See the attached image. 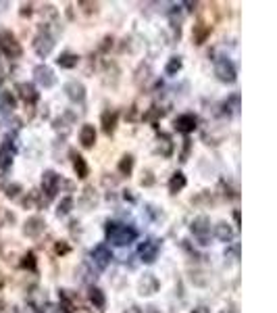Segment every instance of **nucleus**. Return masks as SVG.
Masks as SVG:
<instances>
[{
    "mask_svg": "<svg viewBox=\"0 0 277 313\" xmlns=\"http://www.w3.org/2000/svg\"><path fill=\"white\" fill-rule=\"evenodd\" d=\"M17 94H19V98H21L23 102H27V104H33V102H36V100L40 98L38 90L33 88L31 84H27V82L17 84Z\"/></svg>",
    "mask_w": 277,
    "mask_h": 313,
    "instance_id": "obj_9",
    "label": "nucleus"
},
{
    "mask_svg": "<svg viewBox=\"0 0 277 313\" xmlns=\"http://www.w3.org/2000/svg\"><path fill=\"white\" fill-rule=\"evenodd\" d=\"M148 73H150V67L142 65L140 69H137V73H135V84H142V80H148Z\"/></svg>",
    "mask_w": 277,
    "mask_h": 313,
    "instance_id": "obj_32",
    "label": "nucleus"
},
{
    "mask_svg": "<svg viewBox=\"0 0 277 313\" xmlns=\"http://www.w3.org/2000/svg\"><path fill=\"white\" fill-rule=\"evenodd\" d=\"M96 203H98V194L94 192L92 188H85L83 194H81V205L85 209H92V207H96Z\"/></svg>",
    "mask_w": 277,
    "mask_h": 313,
    "instance_id": "obj_24",
    "label": "nucleus"
},
{
    "mask_svg": "<svg viewBox=\"0 0 277 313\" xmlns=\"http://www.w3.org/2000/svg\"><path fill=\"white\" fill-rule=\"evenodd\" d=\"M57 253L59 255H67L69 253V245H67V242H59V245H57Z\"/></svg>",
    "mask_w": 277,
    "mask_h": 313,
    "instance_id": "obj_38",
    "label": "nucleus"
},
{
    "mask_svg": "<svg viewBox=\"0 0 277 313\" xmlns=\"http://www.w3.org/2000/svg\"><path fill=\"white\" fill-rule=\"evenodd\" d=\"M137 232L125 223H107V240L115 247H125L129 242H133Z\"/></svg>",
    "mask_w": 277,
    "mask_h": 313,
    "instance_id": "obj_1",
    "label": "nucleus"
},
{
    "mask_svg": "<svg viewBox=\"0 0 277 313\" xmlns=\"http://www.w3.org/2000/svg\"><path fill=\"white\" fill-rule=\"evenodd\" d=\"M0 249H3V245H0Z\"/></svg>",
    "mask_w": 277,
    "mask_h": 313,
    "instance_id": "obj_44",
    "label": "nucleus"
},
{
    "mask_svg": "<svg viewBox=\"0 0 277 313\" xmlns=\"http://www.w3.org/2000/svg\"><path fill=\"white\" fill-rule=\"evenodd\" d=\"M0 50L5 52L9 59H19L21 57V44L17 42V38L13 36L11 31H3L0 33Z\"/></svg>",
    "mask_w": 277,
    "mask_h": 313,
    "instance_id": "obj_2",
    "label": "nucleus"
},
{
    "mask_svg": "<svg viewBox=\"0 0 277 313\" xmlns=\"http://www.w3.org/2000/svg\"><path fill=\"white\" fill-rule=\"evenodd\" d=\"M79 142L83 148H92L94 142H96V130L92 124H85L81 126V132H79Z\"/></svg>",
    "mask_w": 277,
    "mask_h": 313,
    "instance_id": "obj_15",
    "label": "nucleus"
},
{
    "mask_svg": "<svg viewBox=\"0 0 277 313\" xmlns=\"http://www.w3.org/2000/svg\"><path fill=\"white\" fill-rule=\"evenodd\" d=\"M79 7H83L85 13H96L98 11V5H94V3H79Z\"/></svg>",
    "mask_w": 277,
    "mask_h": 313,
    "instance_id": "obj_37",
    "label": "nucleus"
},
{
    "mask_svg": "<svg viewBox=\"0 0 277 313\" xmlns=\"http://www.w3.org/2000/svg\"><path fill=\"white\" fill-rule=\"evenodd\" d=\"M77 63H79V57L73 55V52H63V55L57 59V65L61 69H73V67H77Z\"/></svg>",
    "mask_w": 277,
    "mask_h": 313,
    "instance_id": "obj_21",
    "label": "nucleus"
},
{
    "mask_svg": "<svg viewBox=\"0 0 277 313\" xmlns=\"http://www.w3.org/2000/svg\"><path fill=\"white\" fill-rule=\"evenodd\" d=\"M33 75H36V82H38L40 86H44V88H53L55 82H57V77H55V73H53V69L46 67V65H38L36 69H33Z\"/></svg>",
    "mask_w": 277,
    "mask_h": 313,
    "instance_id": "obj_7",
    "label": "nucleus"
},
{
    "mask_svg": "<svg viewBox=\"0 0 277 313\" xmlns=\"http://www.w3.org/2000/svg\"><path fill=\"white\" fill-rule=\"evenodd\" d=\"M71 159H73V169H75V173H77V178H88V173H90V169H88V163H85V159L81 154H77V152H71Z\"/></svg>",
    "mask_w": 277,
    "mask_h": 313,
    "instance_id": "obj_19",
    "label": "nucleus"
},
{
    "mask_svg": "<svg viewBox=\"0 0 277 313\" xmlns=\"http://www.w3.org/2000/svg\"><path fill=\"white\" fill-rule=\"evenodd\" d=\"M31 13V5H23V9H21V15H29Z\"/></svg>",
    "mask_w": 277,
    "mask_h": 313,
    "instance_id": "obj_41",
    "label": "nucleus"
},
{
    "mask_svg": "<svg viewBox=\"0 0 277 313\" xmlns=\"http://www.w3.org/2000/svg\"><path fill=\"white\" fill-rule=\"evenodd\" d=\"M159 152L163 156H169L173 152V142H171V138L167 134H161L159 136Z\"/></svg>",
    "mask_w": 277,
    "mask_h": 313,
    "instance_id": "obj_27",
    "label": "nucleus"
},
{
    "mask_svg": "<svg viewBox=\"0 0 277 313\" xmlns=\"http://www.w3.org/2000/svg\"><path fill=\"white\" fill-rule=\"evenodd\" d=\"M71 207H73V199H71V197H65V199L59 203L57 213H59V215H67L69 211H71Z\"/></svg>",
    "mask_w": 277,
    "mask_h": 313,
    "instance_id": "obj_29",
    "label": "nucleus"
},
{
    "mask_svg": "<svg viewBox=\"0 0 277 313\" xmlns=\"http://www.w3.org/2000/svg\"><path fill=\"white\" fill-rule=\"evenodd\" d=\"M142 186H152L154 184V176H152V171H144L142 173V180H140Z\"/></svg>",
    "mask_w": 277,
    "mask_h": 313,
    "instance_id": "obj_35",
    "label": "nucleus"
},
{
    "mask_svg": "<svg viewBox=\"0 0 277 313\" xmlns=\"http://www.w3.org/2000/svg\"><path fill=\"white\" fill-rule=\"evenodd\" d=\"M109 46H113V38H111V36H107L105 40H102V46H100V48H102V50H107Z\"/></svg>",
    "mask_w": 277,
    "mask_h": 313,
    "instance_id": "obj_39",
    "label": "nucleus"
},
{
    "mask_svg": "<svg viewBox=\"0 0 277 313\" xmlns=\"http://www.w3.org/2000/svg\"><path fill=\"white\" fill-rule=\"evenodd\" d=\"M196 124H198V119H196L194 115H190V113L179 115L175 121H173V126H175V130H177V132H183V134L194 132V130H196Z\"/></svg>",
    "mask_w": 277,
    "mask_h": 313,
    "instance_id": "obj_10",
    "label": "nucleus"
},
{
    "mask_svg": "<svg viewBox=\"0 0 277 313\" xmlns=\"http://www.w3.org/2000/svg\"><path fill=\"white\" fill-rule=\"evenodd\" d=\"M117 119H119V113L117 111H105L102 113V119H100V124H102V130H105L107 136H111L117 128Z\"/></svg>",
    "mask_w": 277,
    "mask_h": 313,
    "instance_id": "obj_17",
    "label": "nucleus"
},
{
    "mask_svg": "<svg viewBox=\"0 0 277 313\" xmlns=\"http://www.w3.org/2000/svg\"><path fill=\"white\" fill-rule=\"evenodd\" d=\"M59 299H61V309L65 313H73L77 309V297L71 290H61L59 292Z\"/></svg>",
    "mask_w": 277,
    "mask_h": 313,
    "instance_id": "obj_14",
    "label": "nucleus"
},
{
    "mask_svg": "<svg viewBox=\"0 0 277 313\" xmlns=\"http://www.w3.org/2000/svg\"><path fill=\"white\" fill-rule=\"evenodd\" d=\"M192 203H194V205H211V203H213V197H211L209 190H204V192H200L198 197L192 199Z\"/></svg>",
    "mask_w": 277,
    "mask_h": 313,
    "instance_id": "obj_30",
    "label": "nucleus"
},
{
    "mask_svg": "<svg viewBox=\"0 0 277 313\" xmlns=\"http://www.w3.org/2000/svg\"><path fill=\"white\" fill-rule=\"evenodd\" d=\"M21 267L36 271V255H33V253H27V255L23 257V261H21Z\"/></svg>",
    "mask_w": 277,
    "mask_h": 313,
    "instance_id": "obj_31",
    "label": "nucleus"
},
{
    "mask_svg": "<svg viewBox=\"0 0 277 313\" xmlns=\"http://www.w3.org/2000/svg\"><path fill=\"white\" fill-rule=\"evenodd\" d=\"M23 207L25 209H36L38 207V192H29V199L23 201Z\"/></svg>",
    "mask_w": 277,
    "mask_h": 313,
    "instance_id": "obj_34",
    "label": "nucleus"
},
{
    "mask_svg": "<svg viewBox=\"0 0 277 313\" xmlns=\"http://www.w3.org/2000/svg\"><path fill=\"white\" fill-rule=\"evenodd\" d=\"M186 176H183V173L181 171H175V173H173V178L169 180V192L171 194H177L179 192V190H183L186 188Z\"/></svg>",
    "mask_w": 277,
    "mask_h": 313,
    "instance_id": "obj_20",
    "label": "nucleus"
},
{
    "mask_svg": "<svg viewBox=\"0 0 277 313\" xmlns=\"http://www.w3.org/2000/svg\"><path fill=\"white\" fill-rule=\"evenodd\" d=\"M53 48H55V40L48 31H40L38 36L33 38V50H36L40 57H48L50 52H53Z\"/></svg>",
    "mask_w": 277,
    "mask_h": 313,
    "instance_id": "obj_3",
    "label": "nucleus"
},
{
    "mask_svg": "<svg viewBox=\"0 0 277 313\" xmlns=\"http://www.w3.org/2000/svg\"><path fill=\"white\" fill-rule=\"evenodd\" d=\"M181 57H171L169 59V63H167V67H165V73L167 75H175L177 71H179V69H181Z\"/></svg>",
    "mask_w": 277,
    "mask_h": 313,
    "instance_id": "obj_28",
    "label": "nucleus"
},
{
    "mask_svg": "<svg viewBox=\"0 0 277 313\" xmlns=\"http://www.w3.org/2000/svg\"><path fill=\"white\" fill-rule=\"evenodd\" d=\"M19 190H21L19 184H11V186H7V197H9V199H15L17 194H19Z\"/></svg>",
    "mask_w": 277,
    "mask_h": 313,
    "instance_id": "obj_36",
    "label": "nucleus"
},
{
    "mask_svg": "<svg viewBox=\"0 0 277 313\" xmlns=\"http://www.w3.org/2000/svg\"><path fill=\"white\" fill-rule=\"evenodd\" d=\"M146 313H161V311H157L154 307H148V311H146Z\"/></svg>",
    "mask_w": 277,
    "mask_h": 313,
    "instance_id": "obj_42",
    "label": "nucleus"
},
{
    "mask_svg": "<svg viewBox=\"0 0 277 313\" xmlns=\"http://www.w3.org/2000/svg\"><path fill=\"white\" fill-rule=\"evenodd\" d=\"M11 163H13V150H11L9 144H3V146H0V169H3V171L9 169Z\"/></svg>",
    "mask_w": 277,
    "mask_h": 313,
    "instance_id": "obj_23",
    "label": "nucleus"
},
{
    "mask_svg": "<svg viewBox=\"0 0 277 313\" xmlns=\"http://www.w3.org/2000/svg\"><path fill=\"white\" fill-rule=\"evenodd\" d=\"M92 259H94V263H96V267H98V269H105V267L111 263L113 253H111L105 245H100V247H96V249L92 251Z\"/></svg>",
    "mask_w": 277,
    "mask_h": 313,
    "instance_id": "obj_11",
    "label": "nucleus"
},
{
    "mask_svg": "<svg viewBox=\"0 0 277 313\" xmlns=\"http://www.w3.org/2000/svg\"><path fill=\"white\" fill-rule=\"evenodd\" d=\"M59 184H61V178L57 176L55 171H44V176H42V190L46 192L48 199H53L57 194V190H59Z\"/></svg>",
    "mask_w": 277,
    "mask_h": 313,
    "instance_id": "obj_6",
    "label": "nucleus"
},
{
    "mask_svg": "<svg viewBox=\"0 0 277 313\" xmlns=\"http://www.w3.org/2000/svg\"><path fill=\"white\" fill-rule=\"evenodd\" d=\"M209 36H211V25H206V23H196L194 25V29H192L194 44H204Z\"/></svg>",
    "mask_w": 277,
    "mask_h": 313,
    "instance_id": "obj_18",
    "label": "nucleus"
},
{
    "mask_svg": "<svg viewBox=\"0 0 277 313\" xmlns=\"http://www.w3.org/2000/svg\"><path fill=\"white\" fill-rule=\"evenodd\" d=\"M192 232L198 236V238H206V234H211V219L209 217H196L192 221Z\"/></svg>",
    "mask_w": 277,
    "mask_h": 313,
    "instance_id": "obj_16",
    "label": "nucleus"
},
{
    "mask_svg": "<svg viewBox=\"0 0 277 313\" xmlns=\"http://www.w3.org/2000/svg\"><path fill=\"white\" fill-rule=\"evenodd\" d=\"M215 75L221 82H236V67L229 59H219L215 63Z\"/></svg>",
    "mask_w": 277,
    "mask_h": 313,
    "instance_id": "obj_5",
    "label": "nucleus"
},
{
    "mask_svg": "<svg viewBox=\"0 0 277 313\" xmlns=\"http://www.w3.org/2000/svg\"><path fill=\"white\" fill-rule=\"evenodd\" d=\"M123 313H142V309L137 307V305H131V307H129V309H125Z\"/></svg>",
    "mask_w": 277,
    "mask_h": 313,
    "instance_id": "obj_40",
    "label": "nucleus"
},
{
    "mask_svg": "<svg viewBox=\"0 0 277 313\" xmlns=\"http://www.w3.org/2000/svg\"><path fill=\"white\" fill-rule=\"evenodd\" d=\"M159 251H161V242L154 240V238H148L146 242L140 245V257L144 263H154L159 257Z\"/></svg>",
    "mask_w": 277,
    "mask_h": 313,
    "instance_id": "obj_4",
    "label": "nucleus"
},
{
    "mask_svg": "<svg viewBox=\"0 0 277 313\" xmlns=\"http://www.w3.org/2000/svg\"><path fill=\"white\" fill-rule=\"evenodd\" d=\"M133 169V156L131 154H123L121 156V161H119V173L121 176H129Z\"/></svg>",
    "mask_w": 277,
    "mask_h": 313,
    "instance_id": "obj_25",
    "label": "nucleus"
},
{
    "mask_svg": "<svg viewBox=\"0 0 277 313\" xmlns=\"http://www.w3.org/2000/svg\"><path fill=\"white\" fill-rule=\"evenodd\" d=\"M90 303L96 307V309H105V305H107V299H105V292H102L100 288H90Z\"/></svg>",
    "mask_w": 277,
    "mask_h": 313,
    "instance_id": "obj_22",
    "label": "nucleus"
},
{
    "mask_svg": "<svg viewBox=\"0 0 277 313\" xmlns=\"http://www.w3.org/2000/svg\"><path fill=\"white\" fill-rule=\"evenodd\" d=\"M65 92H67V96L71 98L73 102H81L85 98V86L81 82H77V80H71L65 86Z\"/></svg>",
    "mask_w": 277,
    "mask_h": 313,
    "instance_id": "obj_12",
    "label": "nucleus"
},
{
    "mask_svg": "<svg viewBox=\"0 0 277 313\" xmlns=\"http://www.w3.org/2000/svg\"><path fill=\"white\" fill-rule=\"evenodd\" d=\"M46 230V221L42 217H29L25 223H23V234L29 236V238H38L42 232Z\"/></svg>",
    "mask_w": 277,
    "mask_h": 313,
    "instance_id": "obj_8",
    "label": "nucleus"
},
{
    "mask_svg": "<svg viewBox=\"0 0 277 313\" xmlns=\"http://www.w3.org/2000/svg\"><path fill=\"white\" fill-rule=\"evenodd\" d=\"M161 115H163V111H161L159 107H150V111L144 115V119H146V121H152V124H154V121H157Z\"/></svg>",
    "mask_w": 277,
    "mask_h": 313,
    "instance_id": "obj_33",
    "label": "nucleus"
},
{
    "mask_svg": "<svg viewBox=\"0 0 277 313\" xmlns=\"http://www.w3.org/2000/svg\"><path fill=\"white\" fill-rule=\"evenodd\" d=\"M0 286H3V278H0Z\"/></svg>",
    "mask_w": 277,
    "mask_h": 313,
    "instance_id": "obj_43",
    "label": "nucleus"
},
{
    "mask_svg": "<svg viewBox=\"0 0 277 313\" xmlns=\"http://www.w3.org/2000/svg\"><path fill=\"white\" fill-rule=\"evenodd\" d=\"M215 234H217L219 240H229V238L234 236V232H232V228H229V223H225V221H219V223L215 225Z\"/></svg>",
    "mask_w": 277,
    "mask_h": 313,
    "instance_id": "obj_26",
    "label": "nucleus"
},
{
    "mask_svg": "<svg viewBox=\"0 0 277 313\" xmlns=\"http://www.w3.org/2000/svg\"><path fill=\"white\" fill-rule=\"evenodd\" d=\"M159 280L154 278L152 273H144V278L140 280V294H144V297H150V294H154L159 290Z\"/></svg>",
    "mask_w": 277,
    "mask_h": 313,
    "instance_id": "obj_13",
    "label": "nucleus"
}]
</instances>
